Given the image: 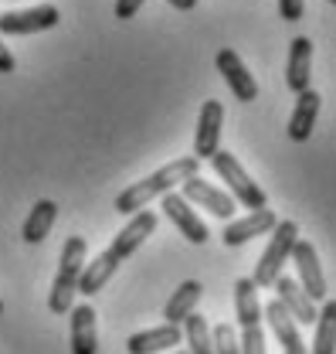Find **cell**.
<instances>
[{
    "instance_id": "6da1fadb",
    "label": "cell",
    "mask_w": 336,
    "mask_h": 354,
    "mask_svg": "<svg viewBox=\"0 0 336 354\" xmlns=\"http://www.w3.org/2000/svg\"><path fill=\"white\" fill-rule=\"evenodd\" d=\"M197 157L190 153V157H177V160H170L167 167H160V171H153L150 177H143V180H136V184H129L126 191H119L116 194V212L119 215H132V212H143L153 198H160V194H167L173 191L184 177L197 174Z\"/></svg>"
},
{
    "instance_id": "7a4b0ae2",
    "label": "cell",
    "mask_w": 336,
    "mask_h": 354,
    "mask_svg": "<svg viewBox=\"0 0 336 354\" xmlns=\"http://www.w3.org/2000/svg\"><path fill=\"white\" fill-rule=\"evenodd\" d=\"M85 266V239L82 235H72L65 245H61V259H58V272H55V283H51V297H48V307L51 313H68L72 300H75V286H79V272Z\"/></svg>"
},
{
    "instance_id": "3957f363",
    "label": "cell",
    "mask_w": 336,
    "mask_h": 354,
    "mask_svg": "<svg viewBox=\"0 0 336 354\" xmlns=\"http://www.w3.org/2000/svg\"><path fill=\"white\" fill-rule=\"evenodd\" d=\"M210 167H214V174L224 180V187H228V194L235 198V205H241V208H265L268 205V194L255 184L252 177H248V171L238 164V157L235 153H228V150H214L208 157Z\"/></svg>"
},
{
    "instance_id": "277c9868",
    "label": "cell",
    "mask_w": 336,
    "mask_h": 354,
    "mask_svg": "<svg viewBox=\"0 0 336 354\" xmlns=\"http://www.w3.org/2000/svg\"><path fill=\"white\" fill-rule=\"evenodd\" d=\"M268 235H272V242H268V249L261 252V259L255 266V286H272L282 276V266L289 263V252H293L295 239H299V225L295 221H275V228Z\"/></svg>"
},
{
    "instance_id": "5b68a950",
    "label": "cell",
    "mask_w": 336,
    "mask_h": 354,
    "mask_svg": "<svg viewBox=\"0 0 336 354\" xmlns=\"http://www.w3.org/2000/svg\"><path fill=\"white\" fill-rule=\"evenodd\" d=\"M289 259L295 263V272H299V279H295V283L302 286V293H306L313 304H323V300H326V293H330V286H326L323 266H319V256H316V245H313V242H306V239H295Z\"/></svg>"
},
{
    "instance_id": "8992f818",
    "label": "cell",
    "mask_w": 336,
    "mask_h": 354,
    "mask_svg": "<svg viewBox=\"0 0 336 354\" xmlns=\"http://www.w3.org/2000/svg\"><path fill=\"white\" fill-rule=\"evenodd\" d=\"M180 198L187 201V205H197V208H208L214 218H231L235 215V198L224 191V187H214V184H208L201 174H190L180 180Z\"/></svg>"
},
{
    "instance_id": "52a82bcc",
    "label": "cell",
    "mask_w": 336,
    "mask_h": 354,
    "mask_svg": "<svg viewBox=\"0 0 336 354\" xmlns=\"http://www.w3.org/2000/svg\"><path fill=\"white\" fill-rule=\"evenodd\" d=\"M61 10L55 3H38L28 10H3L0 14V35H38L58 28Z\"/></svg>"
},
{
    "instance_id": "ba28073f",
    "label": "cell",
    "mask_w": 336,
    "mask_h": 354,
    "mask_svg": "<svg viewBox=\"0 0 336 354\" xmlns=\"http://www.w3.org/2000/svg\"><path fill=\"white\" fill-rule=\"evenodd\" d=\"M214 65H217L221 79L228 82V88L235 92V99H241V102L258 99V86H255L252 72L245 68V62H241V55H238V51L221 48V51H217V58H214Z\"/></svg>"
},
{
    "instance_id": "9c48e42d",
    "label": "cell",
    "mask_w": 336,
    "mask_h": 354,
    "mask_svg": "<svg viewBox=\"0 0 336 354\" xmlns=\"http://www.w3.org/2000/svg\"><path fill=\"white\" fill-rule=\"evenodd\" d=\"M221 127H224V106L217 99H208L201 106L197 133H194V157L197 160H208L210 153L221 147Z\"/></svg>"
},
{
    "instance_id": "30bf717a",
    "label": "cell",
    "mask_w": 336,
    "mask_h": 354,
    "mask_svg": "<svg viewBox=\"0 0 336 354\" xmlns=\"http://www.w3.org/2000/svg\"><path fill=\"white\" fill-rule=\"evenodd\" d=\"M160 198H164V215L180 228V235H184L187 242H194V245H204L210 239V232H208V225L197 218V212H194L177 191H167V194H160Z\"/></svg>"
},
{
    "instance_id": "8fae6325",
    "label": "cell",
    "mask_w": 336,
    "mask_h": 354,
    "mask_svg": "<svg viewBox=\"0 0 336 354\" xmlns=\"http://www.w3.org/2000/svg\"><path fill=\"white\" fill-rule=\"evenodd\" d=\"M157 221L160 218H157L153 212H132L129 221L119 228V235L112 239V245H109V249H112V256H116L119 263L129 259V256H132V252H136V249H139L153 232H157Z\"/></svg>"
},
{
    "instance_id": "7c38bea8",
    "label": "cell",
    "mask_w": 336,
    "mask_h": 354,
    "mask_svg": "<svg viewBox=\"0 0 336 354\" xmlns=\"http://www.w3.org/2000/svg\"><path fill=\"white\" fill-rule=\"evenodd\" d=\"M275 212L272 208H255L252 215H245V218H235L224 225V235H221V242L228 245V249H238V245H245V242H252L258 235H268L272 228H275Z\"/></svg>"
},
{
    "instance_id": "4fadbf2b",
    "label": "cell",
    "mask_w": 336,
    "mask_h": 354,
    "mask_svg": "<svg viewBox=\"0 0 336 354\" xmlns=\"http://www.w3.org/2000/svg\"><path fill=\"white\" fill-rule=\"evenodd\" d=\"M180 341H184V330L173 327V324H164V327L136 330L126 341V351L129 354H164V351H173Z\"/></svg>"
},
{
    "instance_id": "5bb4252c",
    "label": "cell",
    "mask_w": 336,
    "mask_h": 354,
    "mask_svg": "<svg viewBox=\"0 0 336 354\" xmlns=\"http://www.w3.org/2000/svg\"><path fill=\"white\" fill-rule=\"evenodd\" d=\"M295 95H299V99H295V109H293V116H289V140L306 143V140L313 136L323 95H319L316 88H302V92H295Z\"/></svg>"
},
{
    "instance_id": "9a60e30c",
    "label": "cell",
    "mask_w": 336,
    "mask_h": 354,
    "mask_svg": "<svg viewBox=\"0 0 336 354\" xmlns=\"http://www.w3.org/2000/svg\"><path fill=\"white\" fill-rule=\"evenodd\" d=\"M265 317H268L272 334H275V341L282 344V351L286 354H309L306 341H302V334H299V324L289 317V310L282 307L279 300H272V304L265 307Z\"/></svg>"
},
{
    "instance_id": "2e32d148",
    "label": "cell",
    "mask_w": 336,
    "mask_h": 354,
    "mask_svg": "<svg viewBox=\"0 0 336 354\" xmlns=\"http://www.w3.org/2000/svg\"><path fill=\"white\" fill-rule=\"evenodd\" d=\"M116 269H119V259L112 256V249L99 252V256H95L92 263L82 266L75 293H82V297H95V293H102V290H106V283H109V279L116 276Z\"/></svg>"
},
{
    "instance_id": "e0dca14e",
    "label": "cell",
    "mask_w": 336,
    "mask_h": 354,
    "mask_svg": "<svg viewBox=\"0 0 336 354\" xmlns=\"http://www.w3.org/2000/svg\"><path fill=\"white\" fill-rule=\"evenodd\" d=\"M272 286H275V293H279L275 300L289 310V317H293L295 324H306V327H309V324L316 320V304L302 293V286H299L295 279H289V276H279Z\"/></svg>"
},
{
    "instance_id": "ac0fdd59",
    "label": "cell",
    "mask_w": 336,
    "mask_h": 354,
    "mask_svg": "<svg viewBox=\"0 0 336 354\" xmlns=\"http://www.w3.org/2000/svg\"><path fill=\"white\" fill-rule=\"evenodd\" d=\"M309 75H313V41L309 38H293L289 44V62H286V86L293 92L309 88Z\"/></svg>"
},
{
    "instance_id": "d6986e66",
    "label": "cell",
    "mask_w": 336,
    "mask_h": 354,
    "mask_svg": "<svg viewBox=\"0 0 336 354\" xmlns=\"http://www.w3.org/2000/svg\"><path fill=\"white\" fill-rule=\"evenodd\" d=\"M72 317V354H95L99 351V334H95V310L82 304V307L68 310Z\"/></svg>"
},
{
    "instance_id": "ffe728a7",
    "label": "cell",
    "mask_w": 336,
    "mask_h": 354,
    "mask_svg": "<svg viewBox=\"0 0 336 354\" xmlns=\"http://www.w3.org/2000/svg\"><path fill=\"white\" fill-rule=\"evenodd\" d=\"M201 297H204V286H201L197 279H184V283L173 290V297L167 300V307H164V320L173 324V327H180V324H184V317L197 310Z\"/></svg>"
},
{
    "instance_id": "44dd1931",
    "label": "cell",
    "mask_w": 336,
    "mask_h": 354,
    "mask_svg": "<svg viewBox=\"0 0 336 354\" xmlns=\"http://www.w3.org/2000/svg\"><path fill=\"white\" fill-rule=\"evenodd\" d=\"M58 218V205L51 201V198H41L34 208H31V215L24 218V228H21V235H24V242H44L48 239V232H51V225Z\"/></svg>"
},
{
    "instance_id": "7402d4cb",
    "label": "cell",
    "mask_w": 336,
    "mask_h": 354,
    "mask_svg": "<svg viewBox=\"0 0 336 354\" xmlns=\"http://www.w3.org/2000/svg\"><path fill=\"white\" fill-rule=\"evenodd\" d=\"M316 337L309 354H336V300H323V310L316 313Z\"/></svg>"
},
{
    "instance_id": "603a6c76",
    "label": "cell",
    "mask_w": 336,
    "mask_h": 354,
    "mask_svg": "<svg viewBox=\"0 0 336 354\" xmlns=\"http://www.w3.org/2000/svg\"><path fill=\"white\" fill-rule=\"evenodd\" d=\"M252 279H238L235 283V313H238V324L248 327V324H261V307H258V293H255Z\"/></svg>"
},
{
    "instance_id": "cb8c5ba5",
    "label": "cell",
    "mask_w": 336,
    "mask_h": 354,
    "mask_svg": "<svg viewBox=\"0 0 336 354\" xmlns=\"http://www.w3.org/2000/svg\"><path fill=\"white\" fill-rule=\"evenodd\" d=\"M184 337L190 344L187 354H214V348H210V327L201 313H187L184 317Z\"/></svg>"
},
{
    "instance_id": "d4e9b609",
    "label": "cell",
    "mask_w": 336,
    "mask_h": 354,
    "mask_svg": "<svg viewBox=\"0 0 336 354\" xmlns=\"http://www.w3.org/2000/svg\"><path fill=\"white\" fill-rule=\"evenodd\" d=\"M210 348H214V354H241L238 351V334H235V327H231V324H217V327L210 330Z\"/></svg>"
},
{
    "instance_id": "484cf974",
    "label": "cell",
    "mask_w": 336,
    "mask_h": 354,
    "mask_svg": "<svg viewBox=\"0 0 336 354\" xmlns=\"http://www.w3.org/2000/svg\"><path fill=\"white\" fill-rule=\"evenodd\" d=\"M238 351L241 354H265V334H261V324H248V327H241Z\"/></svg>"
},
{
    "instance_id": "4316f807",
    "label": "cell",
    "mask_w": 336,
    "mask_h": 354,
    "mask_svg": "<svg viewBox=\"0 0 336 354\" xmlns=\"http://www.w3.org/2000/svg\"><path fill=\"white\" fill-rule=\"evenodd\" d=\"M302 14H306V0H279V17H286L289 24L302 21Z\"/></svg>"
},
{
    "instance_id": "83f0119b",
    "label": "cell",
    "mask_w": 336,
    "mask_h": 354,
    "mask_svg": "<svg viewBox=\"0 0 336 354\" xmlns=\"http://www.w3.org/2000/svg\"><path fill=\"white\" fill-rule=\"evenodd\" d=\"M143 3H146V0H116V17H119V21H129V17H136Z\"/></svg>"
},
{
    "instance_id": "f1b7e54d",
    "label": "cell",
    "mask_w": 336,
    "mask_h": 354,
    "mask_svg": "<svg viewBox=\"0 0 336 354\" xmlns=\"http://www.w3.org/2000/svg\"><path fill=\"white\" fill-rule=\"evenodd\" d=\"M17 68V62H14V55H10V48L3 44V35H0V75H10Z\"/></svg>"
},
{
    "instance_id": "f546056e",
    "label": "cell",
    "mask_w": 336,
    "mask_h": 354,
    "mask_svg": "<svg viewBox=\"0 0 336 354\" xmlns=\"http://www.w3.org/2000/svg\"><path fill=\"white\" fill-rule=\"evenodd\" d=\"M173 10H194L197 7V0H167Z\"/></svg>"
},
{
    "instance_id": "4dcf8cb0",
    "label": "cell",
    "mask_w": 336,
    "mask_h": 354,
    "mask_svg": "<svg viewBox=\"0 0 336 354\" xmlns=\"http://www.w3.org/2000/svg\"><path fill=\"white\" fill-rule=\"evenodd\" d=\"M170 354H187V351H170Z\"/></svg>"
},
{
    "instance_id": "1f68e13d",
    "label": "cell",
    "mask_w": 336,
    "mask_h": 354,
    "mask_svg": "<svg viewBox=\"0 0 336 354\" xmlns=\"http://www.w3.org/2000/svg\"><path fill=\"white\" fill-rule=\"evenodd\" d=\"M0 313H3V300H0Z\"/></svg>"
}]
</instances>
